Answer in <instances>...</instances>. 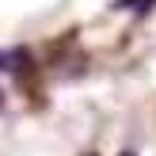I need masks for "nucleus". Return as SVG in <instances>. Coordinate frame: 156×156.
Returning <instances> with one entry per match:
<instances>
[{
  "label": "nucleus",
  "instance_id": "f03ea898",
  "mask_svg": "<svg viewBox=\"0 0 156 156\" xmlns=\"http://www.w3.org/2000/svg\"><path fill=\"white\" fill-rule=\"evenodd\" d=\"M0 111H4V91H0Z\"/></svg>",
  "mask_w": 156,
  "mask_h": 156
},
{
  "label": "nucleus",
  "instance_id": "f257e3e1",
  "mask_svg": "<svg viewBox=\"0 0 156 156\" xmlns=\"http://www.w3.org/2000/svg\"><path fill=\"white\" fill-rule=\"evenodd\" d=\"M30 50L27 46H12V50H0V73L8 76H27L30 73Z\"/></svg>",
  "mask_w": 156,
  "mask_h": 156
}]
</instances>
